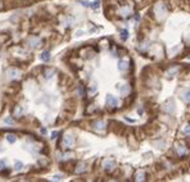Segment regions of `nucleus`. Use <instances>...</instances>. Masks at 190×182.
Listing matches in <instances>:
<instances>
[{
	"instance_id": "obj_5",
	"label": "nucleus",
	"mask_w": 190,
	"mask_h": 182,
	"mask_svg": "<svg viewBox=\"0 0 190 182\" xmlns=\"http://www.w3.org/2000/svg\"><path fill=\"white\" fill-rule=\"evenodd\" d=\"M163 110L167 112V113H173L175 110V104H173V100H168L163 104Z\"/></svg>"
},
{
	"instance_id": "obj_24",
	"label": "nucleus",
	"mask_w": 190,
	"mask_h": 182,
	"mask_svg": "<svg viewBox=\"0 0 190 182\" xmlns=\"http://www.w3.org/2000/svg\"><path fill=\"white\" fill-rule=\"evenodd\" d=\"M22 167H23V164L21 163V162H16V164H14V168H16L17 171H20V169H22Z\"/></svg>"
},
{
	"instance_id": "obj_3",
	"label": "nucleus",
	"mask_w": 190,
	"mask_h": 182,
	"mask_svg": "<svg viewBox=\"0 0 190 182\" xmlns=\"http://www.w3.org/2000/svg\"><path fill=\"white\" fill-rule=\"evenodd\" d=\"M103 168H104L107 172H112V171L116 168L114 160H112V159H105V160L103 162Z\"/></svg>"
},
{
	"instance_id": "obj_6",
	"label": "nucleus",
	"mask_w": 190,
	"mask_h": 182,
	"mask_svg": "<svg viewBox=\"0 0 190 182\" xmlns=\"http://www.w3.org/2000/svg\"><path fill=\"white\" fill-rule=\"evenodd\" d=\"M63 144H64L66 147H72L73 144H75V139H73V136H71V135H66L64 139H63Z\"/></svg>"
},
{
	"instance_id": "obj_18",
	"label": "nucleus",
	"mask_w": 190,
	"mask_h": 182,
	"mask_svg": "<svg viewBox=\"0 0 190 182\" xmlns=\"http://www.w3.org/2000/svg\"><path fill=\"white\" fill-rule=\"evenodd\" d=\"M7 140H8V142H10V144H14V142L17 141V137H16L14 135H8V136H7Z\"/></svg>"
},
{
	"instance_id": "obj_15",
	"label": "nucleus",
	"mask_w": 190,
	"mask_h": 182,
	"mask_svg": "<svg viewBox=\"0 0 190 182\" xmlns=\"http://www.w3.org/2000/svg\"><path fill=\"white\" fill-rule=\"evenodd\" d=\"M40 58H41V60H44V62H48V60L50 59V53H49V51H44V53H41Z\"/></svg>"
},
{
	"instance_id": "obj_25",
	"label": "nucleus",
	"mask_w": 190,
	"mask_h": 182,
	"mask_svg": "<svg viewBox=\"0 0 190 182\" xmlns=\"http://www.w3.org/2000/svg\"><path fill=\"white\" fill-rule=\"evenodd\" d=\"M184 134H185V135H190V125H188V126H185V127H184Z\"/></svg>"
},
{
	"instance_id": "obj_8",
	"label": "nucleus",
	"mask_w": 190,
	"mask_h": 182,
	"mask_svg": "<svg viewBox=\"0 0 190 182\" xmlns=\"http://www.w3.org/2000/svg\"><path fill=\"white\" fill-rule=\"evenodd\" d=\"M118 69L122 71V72L127 71V69H129V62H127V60H120V62H118Z\"/></svg>"
},
{
	"instance_id": "obj_23",
	"label": "nucleus",
	"mask_w": 190,
	"mask_h": 182,
	"mask_svg": "<svg viewBox=\"0 0 190 182\" xmlns=\"http://www.w3.org/2000/svg\"><path fill=\"white\" fill-rule=\"evenodd\" d=\"M79 3H80V4H82L84 7H90V5H91L90 1H86V0H79Z\"/></svg>"
},
{
	"instance_id": "obj_19",
	"label": "nucleus",
	"mask_w": 190,
	"mask_h": 182,
	"mask_svg": "<svg viewBox=\"0 0 190 182\" xmlns=\"http://www.w3.org/2000/svg\"><path fill=\"white\" fill-rule=\"evenodd\" d=\"M127 37H129V31H127V29H123V31L121 32V38L125 41V40H127Z\"/></svg>"
},
{
	"instance_id": "obj_1",
	"label": "nucleus",
	"mask_w": 190,
	"mask_h": 182,
	"mask_svg": "<svg viewBox=\"0 0 190 182\" xmlns=\"http://www.w3.org/2000/svg\"><path fill=\"white\" fill-rule=\"evenodd\" d=\"M154 13H155V17L159 19V21H163L167 16V8L164 7L163 3H158L155 7H154Z\"/></svg>"
},
{
	"instance_id": "obj_27",
	"label": "nucleus",
	"mask_w": 190,
	"mask_h": 182,
	"mask_svg": "<svg viewBox=\"0 0 190 182\" xmlns=\"http://www.w3.org/2000/svg\"><path fill=\"white\" fill-rule=\"evenodd\" d=\"M23 113V109L21 106H17V110H16V115H21Z\"/></svg>"
},
{
	"instance_id": "obj_10",
	"label": "nucleus",
	"mask_w": 190,
	"mask_h": 182,
	"mask_svg": "<svg viewBox=\"0 0 190 182\" xmlns=\"http://www.w3.org/2000/svg\"><path fill=\"white\" fill-rule=\"evenodd\" d=\"M135 181H145V172L144 171H138L135 174Z\"/></svg>"
},
{
	"instance_id": "obj_13",
	"label": "nucleus",
	"mask_w": 190,
	"mask_h": 182,
	"mask_svg": "<svg viewBox=\"0 0 190 182\" xmlns=\"http://www.w3.org/2000/svg\"><path fill=\"white\" fill-rule=\"evenodd\" d=\"M176 149H177V153L180 154V155H184V154H186V149H185V146L181 144H177L176 145Z\"/></svg>"
},
{
	"instance_id": "obj_22",
	"label": "nucleus",
	"mask_w": 190,
	"mask_h": 182,
	"mask_svg": "<svg viewBox=\"0 0 190 182\" xmlns=\"http://www.w3.org/2000/svg\"><path fill=\"white\" fill-rule=\"evenodd\" d=\"M184 99H185L186 101H189L190 103V90H188V91L184 92Z\"/></svg>"
},
{
	"instance_id": "obj_2",
	"label": "nucleus",
	"mask_w": 190,
	"mask_h": 182,
	"mask_svg": "<svg viewBox=\"0 0 190 182\" xmlns=\"http://www.w3.org/2000/svg\"><path fill=\"white\" fill-rule=\"evenodd\" d=\"M110 125L114 126V127H110V128H112V131H113L114 134H117V135H123V134H125V131H126V127L122 125L121 122H117V121H112V122H110Z\"/></svg>"
},
{
	"instance_id": "obj_20",
	"label": "nucleus",
	"mask_w": 190,
	"mask_h": 182,
	"mask_svg": "<svg viewBox=\"0 0 190 182\" xmlns=\"http://www.w3.org/2000/svg\"><path fill=\"white\" fill-rule=\"evenodd\" d=\"M135 134L138 136V139H144V136H145V134L143 132V130H135Z\"/></svg>"
},
{
	"instance_id": "obj_35",
	"label": "nucleus",
	"mask_w": 190,
	"mask_h": 182,
	"mask_svg": "<svg viewBox=\"0 0 190 182\" xmlns=\"http://www.w3.org/2000/svg\"><path fill=\"white\" fill-rule=\"evenodd\" d=\"M0 147H1V146H0Z\"/></svg>"
},
{
	"instance_id": "obj_28",
	"label": "nucleus",
	"mask_w": 190,
	"mask_h": 182,
	"mask_svg": "<svg viewBox=\"0 0 190 182\" xmlns=\"http://www.w3.org/2000/svg\"><path fill=\"white\" fill-rule=\"evenodd\" d=\"M4 122H5L7 125H13V123H14V121H13L12 118H5V121H4Z\"/></svg>"
},
{
	"instance_id": "obj_9",
	"label": "nucleus",
	"mask_w": 190,
	"mask_h": 182,
	"mask_svg": "<svg viewBox=\"0 0 190 182\" xmlns=\"http://www.w3.org/2000/svg\"><path fill=\"white\" fill-rule=\"evenodd\" d=\"M92 127H94L95 130L103 131V130L105 128V123H104L103 121H96V122H94V123H92Z\"/></svg>"
},
{
	"instance_id": "obj_7",
	"label": "nucleus",
	"mask_w": 190,
	"mask_h": 182,
	"mask_svg": "<svg viewBox=\"0 0 190 182\" xmlns=\"http://www.w3.org/2000/svg\"><path fill=\"white\" fill-rule=\"evenodd\" d=\"M7 75H8V77H9V78H17L21 73H20V71H18V69H16V68H10V69H8Z\"/></svg>"
},
{
	"instance_id": "obj_16",
	"label": "nucleus",
	"mask_w": 190,
	"mask_h": 182,
	"mask_svg": "<svg viewBox=\"0 0 190 182\" xmlns=\"http://www.w3.org/2000/svg\"><path fill=\"white\" fill-rule=\"evenodd\" d=\"M86 171V165L85 164H79L77 167H76V173H82Z\"/></svg>"
},
{
	"instance_id": "obj_4",
	"label": "nucleus",
	"mask_w": 190,
	"mask_h": 182,
	"mask_svg": "<svg viewBox=\"0 0 190 182\" xmlns=\"http://www.w3.org/2000/svg\"><path fill=\"white\" fill-rule=\"evenodd\" d=\"M118 105V99L113 95H108L107 96V106L109 108H116Z\"/></svg>"
},
{
	"instance_id": "obj_32",
	"label": "nucleus",
	"mask_w": 190,
	"mask_h": 182,
	"mask_svg": "<svg viewBox=\"0 0 190 182\" xmlns=\"http://www.w3.org/2000/svg\"><path fill=\"white\" fill-rule=\"evenodd\" d=\"M79 94H80V95H82V87H81V86H79Z\"/></svg>"
},
{
	"instance_id": "obj_31",
	"label": "nucleus",
	"mask_w": 190,
	"mask_h": 182,
	"mask_svg": "<svg viewBox=\"0 0 190 182\" xmlns=\"http://www.w3.org/2000/svg\"><path fill=\"white\" fill-rule=\"evenodd\" d=\"M57 135H58V132H53V134H51V139H55Z\"/></svg>"
},
{
	"instance_id": "obj_21",
	"label": "nucleus",
	"mask_w": 190,
	"mask_h": 182,
	"mask_svg": "<svg viewBox=\"0 0 190 182\" xmlns=\"http://www.w3.org/2000/svg\"><path fill=\"white\" fill-rule=\"evenodd\" d=\"M99 5H100V1H99V0H95V1H92V3H91L90 8H92V9H98V8H99Z\"/></svg>"
},
{
	"instance_id": "obj_26",
	"label": "nucleus",
	"mask_w": 190,
	"mask_h": 182,
	"mask_svg": "<svg viewBox=\"0 0 190 182\" xmlns=\"http://www.w3.org/2000/svg\"><path fill=\"white\" fill-rule=\"evenodd\" d=\"M62 180V176L60 174H57V176H53L51 177V181H60Z\"/></svg>"
},
{
	"instance_id": "obj_30",
	"label": "nucleus",
	"mask_w": 190,
	"mask_h": 182,
	"mask_svg": "<svg viewBox=\"0 0 190 182\" xmlns=\"http://www.w3.org/2000/svg\"><path fill=\"white\" fill-rule=\"evenodd\" d=\"M95 91H96V86L92 85V87H90V92H95Z\"/></svg>"
},
{
	"instance_id": "obj_11",
	"label": "nucleus",
	"mask_w": 190,
	"mask_h": 182,
	"mask_svg": "<svg viewBox=\"0 0 190 182\" xmlns=\"http://www.w3.org/2000/svg\"><path fill=\"white\" fill-rule=\"evenodd\" d=\"M120 92H121V95L126 96L130 92V86H129V85H122V86L120 87Z\"/></svg>"
},
{
	"instance_id": "obj_12",
	"label": "nucleus",
	"mask_w": 190,
	"mask_h": 182,
	"mask_svg": "<svg viewBox=\"0 0 190 182\" xmlns=\"http://www.w3.org/2000/svg\"><path fill=\"white\" fill-rule=\"evenodd\" d=\"M179 71H180V67H179V66H175V67L170 68V69L167 71V76H173V75H176Z\"/></svg>"
},
{
	"instance_id": "obj_29",
	"label": "nucleus",
	"mask_w": 190,
	"mask_h": 182,
	"mask_svg": "<svg viewBox=\"0 0 190 182\" xmlns=\"http://www.w3.org/2000/svg\"><path fill=\"white\" fill-rule=\"evenodd\" d=\"M5 159H1V160H0V169H4V168H5Z\"/></svg>"
},
{
	"instance_id": "obj_33",
	"label": "nucleus",
	"mask_w": 190,
	"mask_h": 182,
	"mask_svg": "<svg viewBox=\"0 0 190 182\" xmlns=\"http://www.w3.org/2000/svg\"><path fill=\"white\" fill-rule=\"evenodd\" d=\"M41 134L45 135V134H46V130H45V128H41Z\"/></svg>"
},
{
	"instance_id": "obj_17",
	"label": "nucleus",
	"mask_w": 190,
	"mask_h": 182,
	"mask_svg": "<svg viewBox=\"0 0 190 182\" xmlns=\"http://www.w3.org/2000/svg\"><path fill=\"white\" fill-rule=\"evenodd\" d=\"M53 75H54V71H53V69H46V71H45V73H44V76H45V78H46V80L51 78V77H53Z\"/></svg>"
},
{
	"instance_id": "obj_34",
	"label": "nucleus",
	"mask_w": 190,
	"mask_h": 182,
	"mask_svg": "<svg viewBox=\"0 0 190 182\" xmlns=\"http://www.w3.org/2000/svg\"><path fill=\"white\" fill-rule=\"evenodd\" d=\"M188 145H189V146H190V139H189V140H188Z\"/></svg>"
},
{
	"instance_id": "obj_14",
	"label": "nucleus",
	"mask_w": 190,
	"mask_h": 182,
	"mask_svg": "<svg viewBox=\"0 0 190 182\" xmlns=\"http://www.w3.org/2000/svg\"><path fill=\"white\" fill-rule=\"evenodd\" d=\"M130 13H131V9L129 8V7H123V8H121L120 9V14L121 16H123V17L127 16V14H130Z\"/></svg>"
}]
</instances>
